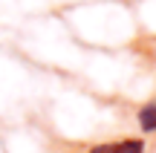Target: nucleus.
Here are the masks:
<instances>
[{
    "mask_svg": "<svg viewBox=\"0 0 156 153\" xmlns=\"http://www.w3.org/2000/svg\"><path fill=\"white\" fill-rule=\"evenodd\" d=\"M84 153H145V142L142 139H116V142L93 144Z\"/></svg>",
    "mask_w": 156,
    "mask_h": 153,
    "instance_id": "nucleus-1",
    "label": "nucleus"
},
{
    "mask_svg": "<svg viewBox=\"0 0 156 153\" xmlns=\"http://www.w3.org/2000/svg\"><path fill=\"white\" fill-rule=\"evenodd\" d=\"M139 127L145 133H156V98H151V101L139 110Z\"/></svg>",
    "mask_w": 156,
    "mask_h": 153,
    "instance_id": "nucleus-2",
    "label": "nucleus"
}]
</instances>
